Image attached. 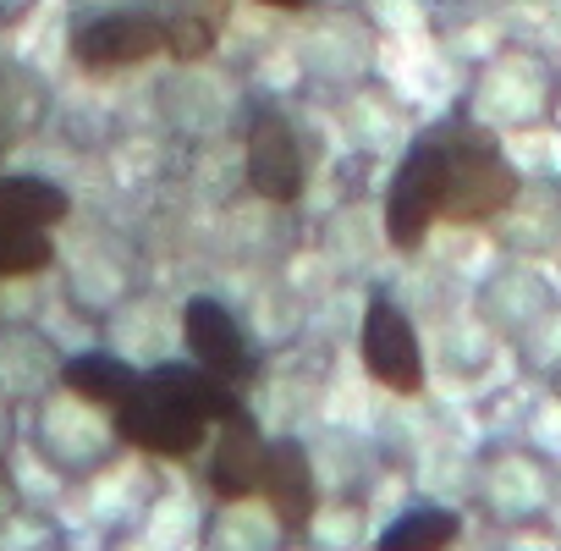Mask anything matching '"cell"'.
<instances>
[{
	"mask_svg": "<svg viewBox=\"0 0 561 551\" xmlns=\"http://www.w3.org/2000/svg\"><path fill=\"white\" fill-rule=\"evenodd\" d=\"M67 299L89 315V321H116L138 293H133V265L122 248H89L67 265Z\"/></svg>",
	"mask_w": 561,
	"mask_h": 551,
	"instance_id": "cell-17",
	"label": "cell"
},
{
	"mask_svg": "<svg viewBox=\"0 0 561 551\" xmlns=\"http://www.w3.org/2000/svg\"><path fill=\"white\" fill-rule=\"evenodd\" d=\"M28 447L56 480L89 485L111 458H122L127 441H122L116 414L105 403L56 381L39 403H28Z\"/></svg>",
	"mask_w": 561,
	"mask_h": 551,
	"instance_id": "cell-3",
	"label": "cell"
},
{
	"mask_svg": "<svg viewBox=\"0 0 561 551\" xmlns=\"http://www.w3.org/2000/svg\"><path fill=\"white\" fill-rule=\"evenodd\" d=\"M550 392H556V403H561V359L550 364Z\"/></svg>",
	"mask_w": 561,
	"mask_h": 551,
	"instance_id": "cell-28",
	"label": "cell"
},
{
	"mask_svg": "<svg viewBox=\"0 0 561 551\" xmlns=\"http://www.w3.org/2000/svg\"><path fill=\"white\" fill-rule=\"evenodd\" d=\"M473 315L490 326L495 342H539L556 321H561V288L545 276L539 259H517L506 254V265H495L484 282H479V299H473Z\"/></svg>",
	"mask_w": 561,
	"mask_h": 551,
	"instance_id": "cell-7",
	"label": "cell"
},
{
	"mask_svg": "<svg viewBox=\"0 0 561 551\" xmlns=\"http://www.w3.org/2000/svg\"><path fill=\"white\" fill-rule=\"evenodd\" d=\"M457 540H462V513H451V507H440V502L402 507V513L375 535L380 551H435V546H457Z\"/></svg>",
	"mask_w": 561,
	"mask_h": 551,
	"instance_id": "cell-21",
	"label": "cell"
},
{
	"mask_svg": "<svg viewBox=\"0 0 561 551\" xmlns=\"http://www.w3.org/2000/svg\"><path fill=\"white\" fill-rule=\"evenodd\" d=\"M446 160H451L446 127H430V133H419L402 149V160L391 171V188H386V237H391V248L413 254L440 226V210H446Z\"/></svg>",
	"mask_w": 561,
	"mask_h": 551,
	"instance_id": "cell-6",
	"label": "cell"
},
{
	"mask_svg": "<svg viewBox=\"0 0 561 551\" xmlns=\"http://www.w3.org/2000/svg\"><path fill=\"white\" fill-rule=\"evenodd\" d=\"M304 540L309 546H364V513L358 502H320L304 524Z\"/></svg>",
	"mask_w": 561,
	"mask_h": 551,
	"instance_id": "cell-24",
	"label": "cell"
},
{
	"mask_svg": "<svg viewBox=\"0 0 561 551\" xmlns=\"http://www.w3.org/2000/svg\"><path fill=\"white\" fill-rule=\"evenodd\" d=\"M298 67H304L309 83L347 94V89H358V83L375 78V67H380V34H375V23L364 12L325 7L298 34Z\"/></svg>",
	"mask_w": 561,
	"mask_h": 551,
	"instance_id": "cell-8",
	"label": "cell"
},
{
	"mask_svg": "<svg viewBox=\"0 0 561 551\" xmlns=\"http://www.w3.org/2000/svg\"><path fill=\"white\" fill-rule=\"evenodd\" d=\"M154 0H67V18H100V12H138Z\"/></svg>",
	"mask_w": 561,
	"mask_h": 551,
	"instance_id": "cell-25",
	"label": "cell"
},
{
	"mask_svg": "<svg viewBox=\"0 0 561 551\" xmlns=\"http://www.w3.org/2000/svg\"><path fill=\"white\" fill-rule=\"evenodd\" d=\"M67 56H72L83 72H127V67L160 61V56H165V18H160L154 7L72 18V29H67Z\"/></svg>",
	"mask_w": 561,
	"mask_h": 551,
	"instance_id": "cell-11",
	"label": "cell"
},
{
	"mask_svg": "<svg viewBox=\"0 0 561 551\" xmlns=\"http://www.w3.org/2000/svg\"><path fill=\"white\" fill-rule=\"evenodd\" d=\"M347 100V138L364 149V155H386L397 144V105L386 100V89L369 78L358 89L342 94Z\"/></svg>",
	"mask_w": 561,
	"mask_h": 551,
	"instance_id": "cell-23",
	"label": "cell"
},
{
	"mask_svg": "<svg viewBox=\"0 0 561 551\" xmlns=\"http://www.w3.org/2000/svg\"><path fill=\"white\" fill-rule=\"evenodd\" d=\"M446 138H451V160H446V210H440V221L446 226H490L506 210V199L517 193L523 171L506 160L501 138L473 127L468 116H457L446 127Z\"/></svg>",
	"mask_w": 561,
	"mask_h": 551,
	"instance_id": "cell-5",
	"label": "cell"
},
{
	"mask_svg": "<svg viewBox=\"0 0 561 551\" xmlns=\"http://www.w3.org/2000/svg\"><path fill=\"white\" fill-rule=\"evenodd\" d=\"M61 364L67 353L56 348V337H45V326L0 321V403L7 408L39 403L61 381Z\"/></svg>",
	"mask_w": 561,
	"mask_h": 551,
	"instance_id": "cell-13",
	"label": "cell"
},
{
	"mask_svg": "<svg viewBox=\"0 0 561 551\" xmlns=\"http://www.w3.org/2000/svg\"><path fill=\"white\" fill-rule=\"evenodd\" d=\"M34 12H39V0H0V34L23 29V23H28Z\"/></svg>",
	"mask_w": 561,
	"mask_h": 551,
	"instance_id": "cell-26",
	"label": "cell"
},
{
	"mask_svg": "<svg viewBox=\"0 0 561 551\" xmlns=\"http://www.w3.org/2000/svg\"><path fill=\"white\" fill-rule=\"evenodd\" d=\"M204 546H220V551H264V546H287L293 529L264 496H226L209 518V529H198Z\"/></svg>",
	"mask_w": 561,
	"mask_h": 551,
	"instance_id": "cell-19",
	"label": "cell"
},
{
	"mask_svg": "<svg viewBox=\"0 0 561 551\" xmlns=\"http://www.w3.org/2000/svg\"><path fill=\"white\" fill-rule=\"evenodd\" d=\"M358 359H364L369 381L386 386V392H397V397H419L424 381H430L424 337H419L413 315H408L397 299H386V293H375V299L364 304V321H358Z\"/></svg>",
	"mask_w": 561,
	"mask_h": 551,
	"instance_id": "cell-10",
	"label": "cell"
},
{
	"mask_svg": "<svg viewBox=\"0 0 561 551\" xmlns=\"http://www.w3.org/2000/svg\"><path fill=\"white\" fill-rule=\"evenodd\" d=\"M242 177H248V193L264 199V204H298L309 193V177H314V160H309V144H304V127L275 111V105H259L248 116V133H242Z\"/></svg>",
	"mask_w": 561,
	"mask_h": 551,
	"instance_id": "cell-9",
	"label": "cell"
},
{
	"mask_svg": "<svg viewBox=\"0 0 561 551\" xmlns=\"http://www.w3.org/2000/svg\"><path fill=\"white\" fill-rule=\"evenodd\" d=\"M237 408L242 397L231 381L209 375L204 364L154 359L149 370H138V386L116 403V430L144 458H193L209 441L215 419Z\"/></svg>",
	"mask_w": 561,
	"mask_h": 551,
	"instance_id": "cell-1",
	"label": "cell"
},
{
	"mask_svg": "<svg viewBox=\"0 0 561 551\" xmlns=\"http://www.w3.org/2000/svg\"><path fill=\"white\" fill-rule=\"evenodd\" d=\"M220 34H226V0H176L165 12V56L182 67L209 61Z\"/></svg>",
	"mask_w": 561,
	"mask_h": 551,
	"instance_id": "cell-20",
	"label": "cell"
},
{
	"mask_svg": "<svg viewBox=\"0 0 561 551\" xmlns=\"http://www.w3.org/2000/svg\"><path fill=\"white\" fill-rule=\"evenodd\" d=\"M253 7H270V12H309L314 0H253Z\"/></svg>",
	"mask_w": 561,
	"mask_h": 551,
	"instance_id": "cell-27",
	"label": "cell"
},
{
	"mask_svg": "<svg viewBox=\"0 0 561 551\" xmlns=\"http://www.w3.org/2000/svg\"><path fill=\"white\" fill-rule=\"evenodd\" d=\"M182 342H187L193 364H204L209 375H220L231 386H242V375L253 370V353H248V337H242L237 315L209 293H193L182 304Z\"/></svg>",
	"mask_w": 561,
	"mask_h": 551,
	"instance_id": "cell-14",
	"label": "cell"
},
{
	"mask_svg": "<svg viewBox=\"0 0 561 551\" xmlns=\"http://www.w3.org/2000/svg\"><path fill=\"white\" fill-rule=\"evenodd\" d=\"M462 116L495 138L545 133L561 116V61L534 40H501L473 67Z\"/></svg>",
	"mask_w": 561,
	"mask_h": 551,
	"instance_id": "cell-2",
	"label": "cell"
},
{
	"mask_svg": "<svg viewBox=\"0 0 561 551\" xmlns=\"http://www.w3.org/2000/svg\"><path fill=\"white\" fill-rule=\"evenodd\" d=\"M561 502V474L556 458H545L528 441H495L473 463V507L495 529H534L556 513Z\"/></svg>",
	"mask_w": 561,
	"mask_h": 551,
	"instance_id": "cell-4",
	"label": "cell"
},
{
	"mask_svg": "<svg viewBox=\"0 0 561 551\" xmlns=\"http://www.w3.org/2000/svg\"><path fill=\"white\" fill-rule=\"evenodd\" d=\"M61 386H72V392H83V397H94L116 414V403L138 386V364L122 359V353H78V359L61 364Z\"/></svg>",
	"mask_w": 561,
	"mask_h": 551,
	"instance_id": "cell-22",
	"label": "cell"
},
{
	"mask_svg": "<svg viewBox=\"0 0 561 551\" xmlns=\"http://www.w3.org/2000/svg\"><path fill=\"white\" fill-rule=\"evenodd\" d=\"M259 496L287 518V529H293V540L304 535V524H309V513L320 507V491H314V463H309V452H304V441H293V436H270L264 441V474H259Z\"/></svg>",
	"mask_w": 561,
	"mask_h": 551,
	"instance_id": "cell-16",
	"label": "cell"
},
{
	"mask_svg": "<svg viewBox=\"0 0 561 551\" xmlns=\"http://www.w3.org/2000/svg\"><path fill=\"white\" fill-rule=\"evenodd\" d=\"M440 7H479V0H440Z\"/></svg>",
	"mask_w": 561,
	"mask_h": 551,
	"instance_id": "cell-29",
	"label": "cell"
},
{
	"mask_svg": "<svg viewBox=\"0 0 561 551\" xmlns=\"http://www.w3.org/2000/svg\"><path fill=\"white\" fill-rule=\"evenodd\" d=\"M264 430L253 425L248 408L215 419V447H209V491L226 502V496H259V474H264Z\"/></svg>",
	"mask_w": 561,
	"mask_h": 551,
	"instance_id": "cell-15",
	"label": "cell"
},
{
	"mask_svg": "<svg viewBox=\"0 0 561 551\" xmlns=\"http://www.w3.org/2000/svg\"><path fill=\"white\" fill-rule=\"evenodd\" d=\"M72 215V193L39 171H0V232H56Z\"/></svg>",
	"mask_w": 561,
	"mask_h": 551,
	"instance_id": "cell-18",
	"label": "cell"
},
{
	"mask_svg": "<svg viewBox=\"0 0 561 551\" xmlns=\"http://www.w3.org/2000/svg\"><path fill=\"white\" fill-rule=\"evenodd\" d=\"M490 232L517 259H550V254H561V177H550V171L523 177L517 193L506 199V210L490 221Z\"/></svg>",
	"mask_w": 561,
	"mask_h": 551,
	"instance_id": "cell-12",
	"label": "cell"
}]
</instances>
